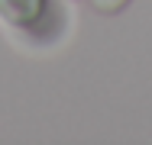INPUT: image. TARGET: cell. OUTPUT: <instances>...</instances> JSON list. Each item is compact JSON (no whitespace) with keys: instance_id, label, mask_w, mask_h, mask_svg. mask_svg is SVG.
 Masks as SVG:
<instances>
[{"instance_id":"obj_2","label":"cell","mask_w":152,"mask_h":145,"mask_svg":"<svg viewBox=\"0 0 152 145\" xmlns=\"http://www.w3.org/2000/svg\"><path fill=\"white\" fill-rule=\"evenodd\" d=\"M88 3H91L94 13H100V16H117L120 10L129 7V0H88Z\"/></svg>"},{"instance_id":"obj_1","label":"cell","mask_w":152,"mask_h":145,"mask_svg":"<svg viewBox=\"0 0 152 145\" xmlns=\"http://www.w3.org/2000/svg\"><path fill=\"white\" fill-rule=\"evenodd\" d=\"M45 13V0H0V20L10 26H36Z\"/></svg>"}]
</instances>
